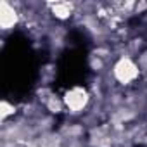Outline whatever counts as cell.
I'll return each instance as SVG.
<instances>
[{"label":"cell","instance_id":"obj_6","mask_svg":"<svg viewBox=\"0 0 147 147\" xmlns=\"http://www.w3.org/2000/svg\"><path fill=\"white\" fill-rule=\"evenodd\" d=\"M16 113H18V107L14 106V104H11L9 100H2L0 102V119H2V123L5 125L7 123V119L9 118H12V116H16Z\"/></svg>","mask_w":147,"mask_h":147},{"label":"cell","instance_id":"obj_1","mask_svg":"<svg viewBox=\"0 0 147 147\" xmlns=\"http://www.w3.org/2000/svg\"><path fill=\"white\" fill-rule=\"evenodd\" d=\"M111 73H113V80L118 85H121V87H131V85H135L140 80L142 67H140V64L131 55L125 54V55H119L114 61Z\"/></svg>","mask_w":147,"mask_h":147},{"label":"cell","instance_id":"obj_5","mask_svg":"<svg viewBox=\"0 0 147 147\" xmlns=\"http://www.w3.org/2000/svg\"><path fill=\"white\" fill-rule=\"evenodd\" d=\"M45 107L50 114H61L62 111H66L62 97H57V95H52V94L49 97H45Z\"/></svg>","mask_w":147,"mask_h":147},{"label":"cell","instance_id":"obj_2","mask_svg":"<svg viewBox=\"0 0 147 147\" xmlns=\"http://www.w3.org/2000/svg\"><path fill=\"white\" fill-rule=\"evenodd\" d=\"M62 102L69 114L78 116L88 109V106L92 102V94L85 87H71L62 94Z\"/></svg>","mask_w":147,"mask_h":147},{"label":"cell","instance_id":"obj_4","mask_svg":"<svg viewBox=\"0 0 147 147\" xmlns=\"http://www.w3.org/2000/svg\"><path fill=\"white\" fill-rule=\"evenodd\" d=\"M47 7L50 9V16L57 21H67L76 14V4L73 2H52L47 4Z\"/></svg>","mask_w":147,"mask_h":147},{"label":"cell","instance_id":"obj_3","mask_svg":"<svg viewBox=\"0 0 147 147\" xmlns=\"http://www.w3.org/2000/svg\"><path fill=\"white\" fill-rule=\"evenodd\" d=\"M21 18H23L21 11L14 4L7 2V0H2V2H0V30L4 33L12 31L21 23Z\"/></svg>","mask_w":147,"mask_h":147}]
</instances>
